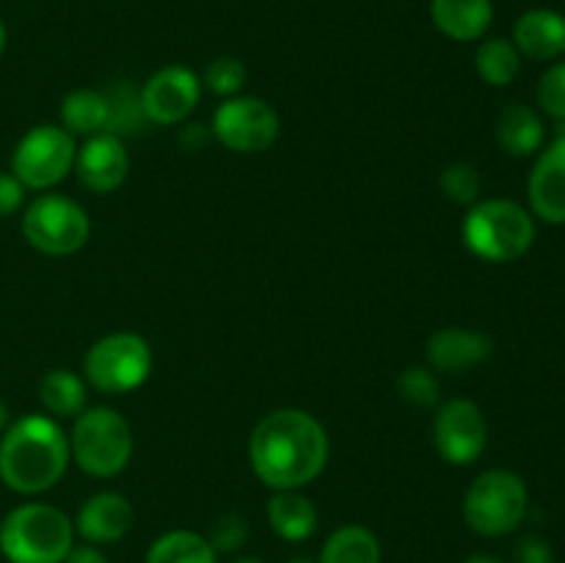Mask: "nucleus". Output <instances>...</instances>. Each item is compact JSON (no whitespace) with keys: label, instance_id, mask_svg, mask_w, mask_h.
<instances>
[{"label":"nucleus","instance_id":"1","mask_svg":"<svg viewBox=\"0 0 565 563\" xmlns=\"http://www.w3.org/2000/svg\"><path fill=\"white\" fill-rule=\"evenodd\" d=\"M329 434L315 414L303 408H274L248 436V464L268 489H303L329 464Z\"/></svg>","mask_w":565,"mask_h":563},{"label":"nucleus","instance_id":"2","mask_svg":"<svg viewBox=\"0 0 565 563\" xmlns=\"http://www.w3.org/2000/svg\"><path fill=\"white\" fill-rule=\"evenodd\" d=\"M70 461V436L50 414H25L0 436V480L17 495L53 489Z\"/></svg>","mask_w":565,"mask_h":563},{"label":"nucleus","instance_id":"3","mask_svg":"<svg viewBox=\"0 0 565 563\" xmlns=\"http://www.w3.org/2000/svg\"><path fill=\"white\" fill-rule=\"evenodd\" d=\"M463 246L486 263H513L535 243V219L513 199H478L461 224Z\"/></svg>","mask_w":565,"mask_h":563},{"label":"nucleus","instance_id":"4","mask_svg":"<svg viewBox=\"0 0 565 563\" xmlns=\"http://www.w3.org/2000/svg\"><path fill=\"white\" fill-rule=\"evenodd\" d=\"M75 546V524L50 502H25L0 522V552L9 563H64Z\"/></svg>","mask_w":565,"mask_h":563},{"label":"nucleus","instance_id":"5","mask_svg":"<svg viewBox=\"0 0 565 563\" xmlns=\"http://www.w3.org/2000/svg\"><path fill=\"white\" fill-rule=\"evenodd\" d=\"M70 456L92 478H116L132 458V428L114 406L83 408L72 423Z\"/></svg>","mask_w":565,"mask_h":563},{"label":"nucleus","instance_id":"6","mask_svg":"<svg viewBox=\"0 0 565 563\" xmlns=\"http://www.w3.org/2000/svg\"><path fill=\"white\" fill-rule=\"evenodd\" d=\"M530 508L527 484L511 469H486L463 495V522L486 539L513 533Z\"/></svg>","mask_w":565,"mask_h":563},{"label":"nucleus","instance_id":"7","mask_svg":"<svg viewBox=\"0 0 565 563\" xmlns=\"http://www.w3.org/2000/svg\"><path fill=\"white\" fill-rule=\"evenodd\" d=\"M152 373V348L136 331H110L92 342L83 357V379L105 395L138 390Z\"/></svg>","mask_w":565,"mask_h":563},{"label":"nucleus","instance_id":"8","mask_svg":"<svg viewBox=\"0 0 565 563\" xmlns=\"http://www.w3.org/2000/svg\"><path fill=\"white\" fill-rule=\"evenodd\" d=\"M22 235L44 257H70L92 235L86 208L64 193H39L22 213Z\"/></svg>","mask_w":565,"mask_h":563},{"label":"nucleus","instance_id":"9","mask_svg":"<svg viewBox=\"0 0 565 563\" xmlns=\"http://www.w3.org/2000/svg\"><path fill=\"white\" fill-rule=\"evenodd\" d=\"M77 141L61 125H36L17 141L11 152V174L25 191H53L75 169Z\"/></svg>","mask_w":565,"mask_h":563},{"label":"nucleus","instance_id":"10","mask_svg":"<svg viewBox=\"0 0 565 563\" xmlns=\"http://www.w3.org/2000/svg\"><path fill=\"white\" fill-rule=\"evenodd\" d=\"M210 130H213L215 141L224 144L230 152L257 155L274 147L281 121L270 103L248 97V94H237V97L224 99L215 108Z\"/></svg>","mask_w":565,"mask_h":563},{"label":"nucleus","instance_id":"11","mask_svg":"<svg viewBox=\"0 0 565 563\" xmlns=\"http://www.w3.org/2000/svg\"><path fill=\"white\" fill-rule=\"evenodd\" d=\"M436 453L452 467H469L489 445V423L483 408L469 397H450L441 403L430 423Z\"/></svg>","mask_w":565,"mask_h":563},{"label":"nucleus","instance_id":"12","mask_svg":"<svg viewBox=\"0 0 565 563\" xmlns=\"http://www.w3.org/2000/svg\"><path fill=\"white\" fill-rule=\"evenodd\" d=\"M143 119L158 127H171L188 121L202 99V77L182 64L160 66L149 81L138 88Z\"/></svg>","mask_w":565,"mask_h":563},{"label":"nucleus","instance_id":"13","mask_svg":"<svg viewBox=\"0 0 565 563\" xmlns=\"http://www.w3.org/2000/svg\"><path fill=\"white\" fill-rule=\"evenodd\" d=\"M75 177L86 191L114 193L125 185L130 174V155H127L125 138L114 132H97L77 147Z\"/></svg>","mask_w":565,"mask_h":563},{"label":"nucleus","instance_id":"14","mask_svg":"<svg viewBox=\"0 0 565 563\" xmlns=\"http://www.w3.org/2000/svg\"><path fill=\"white\" fill-rule=\"evenodd\" d=\"M530 213L552 226L565 224V138H555L535 158L527 180Z\"/></svg>","mask_w":565,"mask_h":563},{"label":"nucleus","instance_id":"15","mask_svg":"<svg viewBox=\"0 0 565 563\" xmlns=\"http://www.w3.org/2000/svg\"><path fill=\"white\" fill-rule=\"evenodd\" d=\"M494 353L489 334L463 326L436 329L425 342V364L434 373H467Z\"/></svg>","mask_w":565,"mask_h":563},{"label":"nucleus","instance_id":"16","mask_svg":"<svg viewBox=\"0 0 565 563\" xmlns=\"http://www.w3.org/2000/svg\"><path fill=\"white\" fill-rule=\"evenodd\" d=\"M72 524L86 544H116L130 533L132 506L119 491H97L83 502Z\"/></svg>","mask_w":565,"mask_h":563},{"label":"nucleus","instance_id":"17","mask_svg":"<svg viewBox=\"0 0 565 563\" xmlns=\"http://www.w3.org/2000/svg\"><path fill=\"white\" fill-rule=\"evenodd\" d=\"M513 44L530 61H555L565 55V14L555 9H530L513 25Z\"/></svg>","mask_w":565,"mask_h":563},{"label":"nucleus","instance_id":"18","mask_svg":"<svg viewBox=\"0 0 565 563\" xmlns=\"http://www.w3.org/2000/svg\"><path fill=\"white\" fill-rule=\"evenodd\" d=\"M430 22L452 42H478L494 22L491 0H430Z\"/></svg>","mask_w":565,"mask_h":563},{"label":"nucleus","instance_id":"19","mask_svg":"<svg viewBox=\"0 0 565 563\" xmlns=\"http://www.w3.org/2000/svg\"><path fill=\"white\" fill-rule=\"evenodd\" d=\"M494 136L502 152L513 155V158H530V155L544 149L546 130L539 110L524 103H511L497 116Z\"/></svg>","mask_w":565,"mask_h":563},{"label":"nucleus","instance_id":"20","mask_svg":"<svg viewBox=\"0 0 565 563\" xmlns=\"http://www.w3.org/2000/svg\"><path fill=\"white\" fill-rule=\"evenodd\" d=\"M268 522L279 539L307 541L318 530V508L301 489L276 491L268 500Z\"/></svg>","mask_w":565,"mask_h":563},{"label":"nucleus","instance_id":"21","mask_svg":"<svg viewBox=\"0 0 565 563\" xmlns=\"http://www.w3.org/2000/svg\"><path fill=\"white\" fill-rule=\"evenodd\" d=\"M39 401L53 419H75L86 408L88 384L70 368L47 370L39 381Z\"/></svg>","mask_w":565,"mask_h":563},{"label":"nucleus","instance_id":"22","mask_svg":"<svg viewBox=\"0 0 565 563\" xmlns=\"http://www.w3.org/2000/svg\"><path fill=\"white\" fill-rule=\"evenodd\" d=\"M58 116L70 136L92 138L108 130V99L97 88H75L61 99Z\"/></svg>","mask_w":565,"mask_h":563},{"label":"nucleus","instance_id":"23","mask_svg":"<svg viewBox=\"0 0 565 563\" xmlns=\"http://www.w3.org/2000/svg\"><path fill=\"white\" fill-rule=\"evenodd\" d=\"M318 563H381V544L364 524H342L326 539Z\"/></svg>","mask_w":565,"mask_h":563},{"label":"nucleus","instance_id":"24","mask_svg":"<svg viewBox=\"0 0 565 563\" xmlns=\"http://www.w3.org/2000/svg\"><path fill=\"white\" fill-rule=\"evenodd\" d=\"M475 70H478V75L483 77L489 86H511L519 77V72H522V53H519L516 44H513L511 39H483L478 53H475Z\"/></svg>","mask_w":565,"mask_h":563},{"label":"nucleus","instance_id":"25","mask_svg":"<svg viewBox=\"0 0 565 563\" xmlns=\"http://www.w3.org/2000/svg\"><path fill=\"white\" fill-rule=\"evenodd\" d=\"M147 563H218L213 544L193 530H169L147 552Z\"/></svg>","mask_w":565,"mask_h":563},{"label":"nucleus","instance_id":"26","mask_svg":"<svg viewBox=\"0 0 565 563\" xmlns=\"http://www.w3.org/2000/svg\"><path fill=\"white\" fill-rule=\"evenodd\" d=\"M108 99V130L114 136L125 138L138 132V127L143 125V110H141V97H138V88L130 83H116L105 92Z\"/></svg>","mask_w":565,"mask_h":563},{"label":"nucleus","instance_id":"27","mask_svg":"<svg viewBox=\"0 0 565 563\" xmlns=\"http://www.w3.org/2000/svg\"><path fill=\"white\" fill-rule=\"evenodd\" d=\"M397 392H401V397L408 406L434 408L441 395L439 375H436L428 364H408V368L397 375Z\"/></svg>","mask_w":565,"mask_h":563},{"label":"nucleus","instance_id":"28","mask_svg":"<svg viewBox=\"0 0 565 563\" xmlns=\"http://www.w3.org/2000/svg\"><path fill=\"white\" fill-rule=\"evenodd\" d=\"M439 188L441 193H445L447 202L472 208V204L480 199V188H483V182H480V171L475 169L472 163H467V160H456V163L441 169Z\"/></svg>","mask_w":565,"mask_h":563},{"label":"nucleus","instance_id":"29","mask_svg":"<svg viewBox=\"0 0 565 563\" xmlns=\"http://www.w3.org/2000/svg\"><path fill=\"white\" fill-rule=\"evenodd\" d=\"M248 83V70L241 59H232V55H221V59L210 61L207 70L202 75V88H207L215 97H237L243 92V86Z\"/></svg>","mask_w":565,"mask_h":563},{"label":"nucleus","instance_id":"30","mask_svg":"<svg viewBox=\"0 0 565 563\" xmlns=\"http://www.w3.org/2000/svg\"><path fill=\"white\" fill-rule=\"evenodd\" d=\"M535 99L546 116H552L555 121L565 119V61H557L541 75Z\"/></svg>","mask_w":565,"mask_h":563},{"label":"nucleus","instance_id":"31","mask_svg":"<svg viewBox=\"0 0 565 563\" xmlns=\"http://www.w3.org/2000/svg\"><path fill=\"white\" fill-rule=\"evenodd\" d=\"M248 539V522L237 513H226L210 530V544H213L215 552H235L246 544Z\"/></svg>","mask_w":565,"mask_h":563},{"label":"nucleus","instance_id":"32","mask_svg":"<svg viewBox=\"0 0 565 563\" xmlns=\"http://www.w3.org/2000/svg\"><path fill=\"white\" fill-rule=\"evenodd\" d=\"M516 563H555V552L541 535H524L516 544Z\"/></svg>","mask_w":565,"mask_h":563},{"label":"nucleus","instance_id":"33","mask_svg":"<svg viewBox=\"0 0 565 563\" xmlns=\"http://www.w3.org/2000/svg\"><path fill=\"white\" fill-rule=\"evenodd\" d=\"M25 199V185L11 171H0V219L17 213Z\"/></svg>","mask_w":565,"mask_h":563},{"label":"nucleus","instance_id":"34","mask_svg":"<svg viewBox=\"0 0 565 563\" xmlns=\"http://www.w3.org/2000/svg\"><path fill=\"white\" fill-rule=\"evenodd\" d=\"M210 138H213V130H210V127H204L202 121H182V127H180V147L182 149H188V152H199V149L207 147Z\"/></svg>","mask_w":565,"mask_h":563},{"label":"nucleus","instance_id":"35","mask_svg":"<svg viewBox=\"0 0 565 563\" xmlns=\"http://www.w3.org/2000/svg\"><path fill=\"white\" fill-rule=\"evenodd\" d=\"M64 563H108V557H105L94 544H81L72 546L70 555L64 557Z\"/></svg>","mask_w":565,"mask_h":563},{"label":"nucleus","instance_id":"36","mask_svg":"<svg viewBox=\"0 0 565 563\" xmlns=\"http://www.w3.org/2000/svg\"><path fill=\"white\" fill-rule=\"evenodd\" d=\"M461 563H502V561L494 555H469L467 561H461Z\"/></svg>","mask_w":565,"mask_h":563},{"label":"nucleus","instance_id":"37","mask_svg":"<svg viewBox=\"0 0 565 563\" xmlns=\"http://www.w3.org/2000/svg\"><path fill=\"white\" fill-rule=\"evenodd\" d=\"M9 428V406H6V401L0 397V431Z\"/></svg>","mask_w":565,"mask_h":563},{"label":"nucleus","instance_id":"38","mask_svg":"<svg viewBox=\"0 0 565 563\" xmlns=\"http://www.w3.org/2000/svg\"><path fill=\"white\" fill-rule=\"evenodd\" d=\"M3 50H6V25L0 22V55H3Z\"/></svg>","mask_w":565,"mask_h":563},{"label":"nucleus","instance_id":"39","mask_svg":"<svg viewBox=\"0 0 565 563\" xmlns=\"http://www.w3.org/2000/svg\"><path fill=\"white\" fill-rule=\"evenodd\" d=\"M232 563H263V561H257V557H237V561Z\"/></svg>","mask_w":565,"mask_h":563},{"label":"nucleus","instance_id":"40","mask_svg":"<svg viewBox=\"0 0 565 563\" xmlns=\"http://www.w3.org/2000/svg\"><path fill=\"white\" fill-rule=\"evenodd\" d=\"M287 563H315V561H309V557H290Z\"/></svg>","mask_w":565,"mask_h":563}]
</instances>
